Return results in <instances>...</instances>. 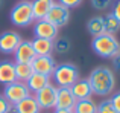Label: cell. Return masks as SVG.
I'll return each mask as SVG.
<instances>
[{
  "mask_svg": "<svg viewBox=\"0 0 120 113\" xmlns=\"http://www.w3.org/2000/svg\"><path fill=\"white\" fill-rule=\"evenodd\" d=\"M3 96H5V99L9 102V104L15 105L17 102H20L21 99H24L26 96L32 95L30 93V90L27 89L26 83H21V81H14V83H9L5 86V89H3Z\"/></svg>",
  "mask_w": 120,
  "mask_h": 113,
  "instance_id": "5",
  "label": "cell"
},
{
  "mask_svg": "<svg viewBox=\"0 0 120 113\" xmlns=\"http://www.w3.org/2000/svg\"><path fill=\"white\" fill-rule=\"evenodd\" d=\"M5 113H18V112H17V109H15V105H12V104H11V105L8 107V110H6Z\"/></svg>",
  "mask_w": 120,
  "mask_h": 113,
  "instance_id": "32",
  "label": "cell"
},
{
  "mask_svg": "<svg viewBox=\"0 0 120 113\" xmlns=\"http://www.w3.org/2000/svg\"><path fill=\"white\" fill-rule=\"evenodd\" d=\"M9 102L5 99V96L3 95H0V113H5L6 110H8V107H9Z\"/></svg>",
  "mask_w": 120,
  "mask_h": 113,
  "instance_id": "28",
  "label": "cell"
},
{
  "mask_svg": "<svg viewBox=\"0 0 120 113\" xmlns=\"http://www.w3.org/2000/svg\"><path fill=\"white\" fill-rule=\"evenodd\" d=\"M17 81L15 77V63L12 61H2L0 63V84L6 86L9 83Z\"/></svg>",
  "mask_w": 120,
  "mask_h": 113,
  "instance_id": "14",
  "label": "cell"
},
{
  "mask_svg": "<svg viewBox=\"0 0 120 113\" xmlns=\"http://www.w3.org/2000/svg\"><path fill=\"white\" fill-rule=\"evenodd\" d=\"M71 92H73L75 98L78 99H85V98H91V95H93V90H91V86L90 83H88V80H78L75 81L73 84L70 86Z\"/></svg>",
  "mask_w": 120,
  "mask_h": 113,
  "instance_id": "13",
  "label": "cell"
},
{
  "mask_svg": "<svg viewBox=\"0 0 120 113\" xmlns=\"http://www.w3.org/2000/svg\"><path fill=\"white\" fill-rule=\"evenodd\" d=\"M56 93H58V87L53 84H47L34 95L41 110H52L56 105Z\"/></svg>",
  "mask_w": 120,
  "mask_h": 113,
  "instance_id": "6",
  "label": "cell"
},
{
  "mask_svg": "<svg viewBox=\"0 0 120 113\" xmlns=\"http://www.w3.org/2000/svg\"><path fill=\"white\" fill-rule=\"evenodd\" d=\"M103 20H105V31L108 34H112V35H114V34L120 29V21L112 15V12H109L108 15H105Z\"/></svg>",
  "mask_w": 120,
  "mask_h": 113,
  "instance_id": "23",
  "label": "cell"
},
{
  "mask_svg": "<svg viewBox=\"0 0 120 113\" xmlns=\"http://www.w3.org/2000/svg\"><path fill=\"white\" fill-rule=\"evenodd\" d=\"M109 101H111V104H112V107L116 109V112L120 113V92L117 93H114V95L109 98Z\"/></svg>",
  "mask_w": 120,
  "mask_h": 113,
  "instance_id": "27",
  "label": "cell"
},
{
  "mask_svg": "<svg viewBox=\"0 0 120 113\" xmlns=\"http://www.w3.org/2000/svg\"><path fill=\"white\" fill-rule=\"evenodd\" d=\"M0 6H2V0H0Z\"/></svg>",
  "mask_w": 120,
  "mask_h": 113,
  "instance_id": "33",
  "label": "cell"
},
{
  "mask_svg": "<svg viewBox=\"0 0 120 113\" xmlns=\"http://www.w3.org/2000/svg\"><path fill=\"white\" fill-rule=\"evenodd\" d=\"M30 64H32L34 72L47 75V77H52L53 70H55V67H56V61L52 55H37L35 60H34Z\"/></svg>",
  "mask_w": 120,
  "mask_h": 113,
  "instance_id": "8",
  "label": "cell"
},
{
  "mask_svg": "<svg viewBox=\"0 0 120 113\" xmlns=\"http://www.w3.org/2000/svg\"><path fill=\"white\" fill-rule=\"evenodd\" d=\"M75 113H97V104L91 98L78 99L73 107Z\"/></svg>",
  "mask_w": 120,
  "mask_h": 113,
  "instance_id": "20",
  "label": "cell"
},
{
  "mask_svg": "<svg viewBox=\"0 0 120 113\" xmlns=\"http://www.w3.org/2000/svg\"><path fill=\"white\" fill-rule=\"evenodd\" d=\"M82 2H84V0H58V3L64 5L65 8H68V9L70 8H78Z\"/></svg>",
  "mask_w": 120,
  "mask_h": 113,
  "instance_id": "26",
  "label": "cell"
},
{
  "mask_svg": "<svg viewBox=\"0 0 120 113\" xmlns=\"http://www.w3.org/2000/svg\"><path fill=\"white\" fill-rule=\"evenodd\" d=\"M109 5H111V0H91V6L94 9H99V11L106 9Z\"/></svg>",
  "mask_w": 120,
  "mask_h": 113,
  "instance_id": "25",
  "label": "cell"
},
{
  "mask_svg": "<svg viewBox=\"0 0 120 113\" xmlns=\"http://www.w3.org/2000/svg\"><path fill=\"white\" fill-rule=\"evenodd\" d=\"M47 84H50V77L43 75V73H37V72H34L30 75V78L26 81V86L30 90V93H37L43 87H46Z\"/></svg>",
  "mask_w": 120,
  "mask_h": 113,
  "instance_id": "15",
  "label": "cell"
},
{
  "mask_svg": "<svg viewBox=\"0 0 120 113\" xmlns=\"http://www.w3.org/2000/svg\"><path fill=\"white\" fill-rule=\"evenodd\" d=\"M112 66L117 72H120V55H117L116 58H112Z\"/></svg>",
  "mask_w": 120,
  "mask_h": 113,
  "instance_id": "30",
  "label": "cell"
},
{
  "mask_svg": "<svg viewBox=\"0 0 120 113\" xmlns=\"http://www.w3.org/2000/svg\"><path fill=\"white\" fill-rule=\"evenodd\" d=\"M91 49L96 52L99 56L102 58H116L117 55H120V43L116 38V35L112 34H102L99 37H94L91 41Z\"/></svg>",
  "mask_w": 120,
  "mask_h": 113,
  "instance_id": "2",
  "label": "cell"
},
{
  "mask_svg": "<svg viewBox=\"0 0 120 113\" xmlns=\"http://www.w3.org/2000/svg\"><path fill=\"white\" fill-rule=\"evenodd\" d=\"M35 51L32 48V41H23L21 40L20 44L17 46V49L14 51V60L15 63H32L35 60Z\"/></svg>",
  "mask_w": 120,
  "mask_h": 113,
  "instance_id": "11",
  "label": "cell"
},
{
  "mask_svg": "<svg viewBox=\"0 0 120 113\" xmlns=\"http://www.w3.org/2000/svg\"><path fill=\"white\" fill-rule=\"evenodd\" d=\"M75 104H76V98H75L70 87H58L55 109H68V110H73Z\"/></svg>",
  "mask_w": 120,
  "mask_h": 113,
  "instance_id": "12",
  "label": "cell"
},
{
  "mask_svg": "<svg viewBox=\"0 0 120 113\" xmlns=\"http://www.w3.org/2000/svg\"><path fill=\"white\" fill-rule=\"evenodd\" d=\"M53 113H75L73 110H68V109H55Z\"/></svg>",
  "mask_w": 120,
  "mask_h": 113,
  "instance_id": "31",
  "label": "cell"
},
{
  "mask_svg": "<svg viewBox=\"0 0 120 113\" xmlns=\"http://www.w3.org/2000/svg\"><path fill=\"white\" fill-rule=\"evenodd\" d=\"M20 41H21L20 34L14 32V31H6L0 35V52L6 55L14 54V51L20 44Z\"/></svg>",
  "mask_w": 120,
  "mask_h": 113,
  "instance_id": "10",
  "label": "cell"
},
{
  "mask_svg": "<svg viewBox=\"0 0 120 113\" xmlns=\"http://www.w3.org/2000/svg\"><path fill=\"white\" fill-rule=\"evenodd\" d=\"M87 80L91 86L93 93H96V95H99V96H106V95L114 92L116 77H114V72L109 67L100 66V67L93 69L90 77H88Z\"/></svg>",
  "mask_w": 120,
  "mask_h": 113,
  "instance_id": "1",
  "label": "cell"
},
{
  "mask_svg": "<svg viewBox=\"0 0 120 113\" xmlns=\"http://www.w3.org/2000/svg\"><path fill=\"white\" fill-rule=\"evenodd\" d=\"M15 109H17L18 113H40L41 112L38 102L35 99V95H29L24 99H21L20 102L15 104Z\"/></svg>",
  "mask_w": 120,
  "mask_h": 113,
  "instance_id": "16",
  "label": "cell"
},
{
  "mask_svg": "<svg viewBox=\"0 0 120 113\" xmlns=\"http://www.w3.org/2000/svg\"><path fill=\"white\" fill-rule=\"evenodd\" d=\"M32 48L37 55H52L53 41L52 40H46V38H37L35 37L32 41Z\"/></svg>",
  "mask_w": 120,
  "mask_h": 113,
  "instance_id": "18",
  "label": "cell"
},
{
  "mask_svg": "<svg viewBox=\"0 0 120 113\" xmlns=\"http://www.w3.org/2000/svg\"><path fill=\"white\" fill-rule=\"evenodd\" d=\"M68 18H70V9L65 8L64 5H61V3H58V2L53 3L50 11L47 12V15H46V20L50 21L52 24H55L58 29L68 23Z\"/></svg>",
  "mask_w": 120,
  "mask_h": 113,
  "instance_id": "7",
  "label": "cell"
},
{
  "mask_svg": "<svg viewBox=\"0 0 120 113\" xmlns=\"http://www.w3.org/2000/svg\"><path fill=\"white\" fill-rule=\"evenodd\" d=\"M87 29H88V32L93 35V38L94 37L102 35V34H105L106 31H105V20H103V17H100V15L93 17L90 21H88Z\"/></svg>",
  "mask_w": 120,
  "mask_h": 113,
  "instance_id": "19",
  "label": "cell"
},
{
  "mask_svg": "<svg viewBox=\"0 0 120 113\" xmlns=\"http://www.w3.org/2000/svg\"><path fill=\"white\" fill-rule=\"evenodd\" d=\"M53 51L58 54H68L71 51V43L65 37H59L53 41Z\"/></svg>",
  "mask_w": 120,
  "mask_h": 113,
  "instance_id": "22",
  "label": "cell"
},
{
  "mask_svg": "<svg viewBox=\"0 0 120 113\" xmlns=\"http://www.w3.org/2000/svg\"><path fill=\"white\" fill-rule=\"evenodd\" d=\"M58 32L59 29L52 24L50 21H47L46 18L44 20H37L35 26H34V34H35L37 38H46V40H52L55 41L58 38Z\"/></svg>",
  "mask_w": 120,
  "mask_h": 113,
  "instance_id": "9",
  "label": "cell"
},
{
  "mask_svg": "<svg viewBox=\"0 0 120 113\" xmlns=\"http://www.w3.org/2000/svg\"><path fill=\"white\" fill-rule=\"evenodd\" d=\"M52 77L56 87H70L75 81L79 80V70L71 63H61L56 64Z\"/></svg>",
  "mask_w": 120,
  "mask_h": 113,
  "instance_id": "3",
  "label": "cell"
},
{
  "mask_svg": "<svg viewBox=\"0 0 120 113\" xmlns=\"http://www.w3.org/2000/svg\"><path fill=\"white\" fill-rule=\"evenodd\" d=\"M11 21L18 28H26L35 21L32 12V2L29 0H21L14 8L11 9Z\"/></svg>",
  "mask_w": 120,
  "mask_h": 113,
  "instance_id": "4",
  "label": "cell"
},
{
  "mask_svg": "<svg viewBox=\"0 0 120 113\" xmlns=\"http://www.w3.org/2000/svg\"><path fill=\"white\" fill-rule=\"evenodd\" d=\"M32 73H34L32 64H29V63H15V77H17V81L26 83Z\"/></svg>",
  "mask_w": 120,
  "mask_h": 113,
  "instance_id": "21",
  "label": "cell"
},
{
  "mask_svg": "<svg viewBox=\"0 0 120 113\" xmlns=\"http://www.w3.org/2000/svg\"><path fill=\"white\" fill-rule=\"evenodd\" d=\"M53 3H55L53 0H34L32 2L34 18H35V20H44Z\"/></svg>",
  "mask_w": 120,
  "mask_h": 113,
  "instance_id": "17",
  "label": "cell"
},
{
  "mask_svg": "<svg viewBox=\"0 0 120 113\" xmlns=\"http://www.w3.org/2000/svg\"><path fill=\"white\" fill-rule=\"evenodd\" d=\"M112 15H114V17L120 21V0L114 5V9H112Z\"/></svg>",
  "mask_w": 120,
  "mask_h": 113,
  "instance_id": "29",
  "label": "cell"
},
{
  "mask_svg": "<svg viewBox=\"0 0 120 113\" xmlns=\"http://www.w3.org/2000/svg\"><path fill=\"white\" fill-rule=\"evenodd\" d=\"M97 113H117V112L112 107L109 99H103L100 104H97Z\"/></svg>",
  "mask_w": 120,
  "mask_h": 113,
  "instance_id": "24",
  "label": "cell"
}]
</instances>
